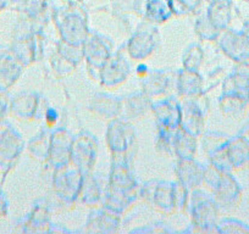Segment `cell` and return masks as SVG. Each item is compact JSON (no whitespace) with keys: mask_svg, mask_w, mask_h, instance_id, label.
Segmentation results:
<instances>
[{"mask_svg":"<svg viewBox=\"0 0 249 234\" xmlns=\"http://www.w3.org/2000/svg\"><path fill=\"white\" fill-rule=\"evenodd\" d=\"M10 50L25 68L44 59V32L38 31L32 22L20 13L13 31Z\"/></svg>","mask_w":249,"mask_h":234,"instance_id":"1","label":"cell"},{"mask_svg":"<svg viewBox=\"0 0 249 234\" xmlns=\"http://www.w3.org/2000/svg\"><path fill=\"white\" fill-rule=\"evenodd\" d=\"M105 140L110 152V165L133 167L138 154V140L132 123L117 117L107 122Z\"/></svg>","mask_w":249,"mask_h":234,"instance_id":"2","label":"cell"},{"mask_svg":"<svg viewBox=\"0 0 249 234\" xmlns=\"http://www.w3.org/2000/svg\"><path fill=\"white\" fill-rule=\"evenodd\" d=\"M52 22L59 38L72 44L82 45L89 33V16L82 4H66L53 11Z\"/></svg>","mask_w":249,"mask_h":234,"instance_id":"3","label":"cell"},{"mask_svg":"<svg viewBox=\"0 0 249 234\" xmlns=\"http://www.w3.org/2000/svg\"><path fill=\"white\" fill-rule=\"evenodd\" d=\"M83 177L85 174L71 164L54 169L52 172L53 201L48 200L50 209L54 205L66 211L75 209L82 188Z\"/></svg>","mask_w":249,"mask_h":234,"instance_id":"4","label":"cell"},{"mask_svg":"<svg viewBox=\"0 0 249 234\" xmlns=\"http://www.w3.org/2000/svg\"><path fill=\"white\" fill-rule=\"evenodd\" d=\"M187 215L190 216L191 224L184 232L217 233L216 224L220 219V210L212 193L205 192L202 188L191 190Z\"/></svg>","mask_w":249,"mask_h":234,"instance_id":"5","label":"cell"},{"mask_svg":"<svg viewBox=\"0 0 249 234\" xmlns=\"http://www.w3.org/2000/svg\"><path fill=\"white\" fill-rule=\"evenodd\" d=\"M124 47L130 59L144 61L149 59L160 47V32L158 26L143 20L124 40Z\"/></svg>","mask_w":249,"mask_h":234,"instance_id":"6","label":"cell"},{"mask_svg":"<svg viewBox=\"0 0 249 234\" xmlns=\"http://www.w3.org/2000/svg\"><path fill=\"white\" fill-rule=\"evenodd\" d=\"M26 149L22 135L6 120L0 122V172L8 176Z\"/></svg>","mask_w":249,"mask_h":234,"instance_id":"7","label":"cell"},{"mask_svg":"<svg viewBox=\"0 0 249 234\" xmlns=\"http://www.w3.org/2000/svg\"><path fill=\"white\" fill-rule=\"evenodd\" d=\"M48 101L40 93L26 90L10 98L9 116L22 122H33L43 120Z\"/></svg>","mask_w":249,"mask_h":234,"instance_id":"8","label":"cell"},{"mask_svg":"<svg viewBox=\"0 0 249 234\" xmlns=\"http://www.w3.org/2000/svg\"><path fill=\"white\" fill-rule=\"evenodd\" d=\"M98 152L99 143L97 137L89 131H81L73 135L70 164L83 174L92 173L98 161Z\"/></svg>","mask_w":249,"mask_h":234,"instance_id":"9","label":"cell"},{"mask_svg":"<svg viewBox=\"0 0 249 234\" xmlns=\"http://www.w3.org/2000/svg\"><path fill=\"white\" fill-rule=\"evenodd\" d=\"M124 43L115 49L100 68L99 84L105 89H117L124 84L131 75V66Z\"/></svg>","mask_w":249,"mask_h":234,"instance_id":"10","label":"cell"},{"mask_svg":"<svg viewBox=\"0 0 249 234\" xmlns=\"http://www.w3.org/2000/svg\"><path fill=\"white\" fill-rule=\"evenodd\" d=\"M181 101V125L186 132L199 138L205 130L208 112H209V99L208 93L198 95L192 99L179 100Z\"/></svg>","mask_w":249,"mask_h":234,"instance_id":"11","label":"cell"},{"mask_svg":"<svg viewBox=\"0 0 249 234\" xmlns=\"http://www.w3.org/2000/svg\"><path fill=\"white\" fill-rule=\"evenodd\" d=\"M177 71L172 68H153L147 77L141 80L142 92L153 100L176 97Z\"/></svg>","mask_w":249,"mask_h":234,"instance_id":"12","label":"cell"},{"mask_svg":"<svg viewBox=\"0 0 249 234\" xmlns=\"http://www.w3.org/2000/svg\"><path fill=\"white\" fill-rule=\"evenodd\" d=\"M73 134L66 127H57L52 131L50 147L45 166L50 171L60 168L70 164L71 147H72Z\"/></svg>","mask_w":249,"mask_h":234,"instance_id":"13","label":"cell"},{"mask_svg":"<svg viewBox=\"0 0 249 234\" xmlns=\"http://www.w3.org/2000/svg\"><path fill=\"white\" fill-rule=\"evenodd\" d=\"M52 209L48 199H38L28 214L16 222L15 231L22 233H49L52 228Z\"/></svg>","mask_w":249,"mask_h":234,"instance_id":"14","label":"cell"},{"mask_svg":"<svg viewBox=\"0 0 249 234\" xmlns=\"http://www.w3.org/2000/svg\"><path fill=\"white\" fill-rule=\"evenodd\" d=\"M114 50L115 43L109 35L97 30H90L82 43L83 61H86V64L102 66Z\"/></svg>","mask_w":249,"mask_h":234,"instance_id":"15","label":"cell"},{"mask_svg":"<svg viewBox=\"0 0 249 234\" xmlns=\"http://www.w3.org/2000/svg\"><path fill=\"white\" fill-rule=\"evenodd\" d=\"M152 115L157 128L176 131L181 125V101L177 97L153 100Z\"/></svg>","mask_w":249,"mask_h":234,"instance_id":"16","label":"cell"},{"mask_svg":"<svg viewBox=\"0 0 249 234\" xmlns=\"http://www.w3.org/2000/svg\"><path fill=\"white\" fill-rule=\"evenodd\" d=\"M140 182L135 176L131 166L124 165H110L105 193L107 194L135 195L138 194Z\"/></svg>","mask_w":249,"mask_h":234,"instance_id":"17","label":"cell"},{"mask_svg":"<svg viewBox=\"0 0 249 234\" xmlns=\"http://www.w3.org/2000/svg\"><path fill=\"white\" fill-rule=\"evenodd\" d=\"M122 215L112 212L103 206L90 209L86 219L85 232L87 233H117L120 231Z\"/></svg>","mask_w":249,"mask_h":234,"instance_id":"18","label":"cell"},{"mask_svg":"<svg viewBox=\"0 0 249 234\" xmlns=\"http://www.w3.org/2000/svg\"><path fill=\"white\" fill-rule=\"evenodd\" d=\"M153 99L144 92H136L122 98L121 118L130 123H137L148 114H152Z\"/></svg>","mask_w":249,"mask_h":234,"instance_id":"19","label":"cell"},{"mask_svg":"<svg viewBox=\"0 0 249 234\" xmlns=\"http://www.w3.org/2000/svg\"><path fill=\"white\" fill-rule=\"evenodd\" d=\"M87 109L98 118L109 122L121 116L122 98L107 93H95L90 98Z\"/></svg>","mask_w":249,"mask_h":234,"instance_id":"20","label":"cell"},{"mask_svg":"<svg viewBox=\"0 0 249 234\" xmlns=\"http://www.w3.org/2000/svg\"><path fill=\"white\" fill-rule=\"evenodd\" d=\"M205 165L196 159H176L174 165V173L177 182L186 185L190 190L203 187Z\"/></svg>","mask_w":249,"mask_h":234,"instance_id":"21","label":"cell"},{"mask_svg":"<svg viewBox=\"0 0 249 234\" xmlns=\"http://www.w3.org/2000/svg\"><path fill=\"white\" fill-rule=\"evenodd\" d=\"M25 67L10 48L0 47V92L8 93L22 76Z\"/></svg>","mask_w":249,"mask_h":234,"instance_id":"22","label":"cell"},{"mask_svg":"<svg viewBox=\"0 0 249 234\" xmlns=\"http://www.w3.org/2000/svg\"><path fill=\"white\" fill-rule=\"evenodd\" d=\"M216 44L219 49L226 55L227 57L234 61L243 60L247 56V49L249 48L248 39L244 34L234 32L232 30H225L220 32L216 38Z\"/></svg>","mask_w":249,"mask_h":234,"instance_id":"23","label":"cell"},{"mask_svg":"<svg viewBox=\"0 0 249 234\" xmlns=\"http://www.w3.org/2000/svg\"><path fill=\"white\" fill-rule=\"evenodd\" d=\"M204 92V77L200 72L179 68L177 71L176 97L179 100L192 99Z\"/></svg>","mask_w":249,"mask_h":234,"instance_id":"24","label":"cell"},{"mask_svg":"<svg viewBox=\"0 0 249 234\" xmlns=\"http://www.w3.org/2000/svg\"><path fill=\"white\" fill-rule=\"evenodd\" d=\"M54 9L50 0H27L18 13L28 18L38 31L44 32L45 27L52 21Z\"/></svg>","mask_w":249,"mask_h":234,"instance_id":"25","label":"cell"},{"mask_svg":"<svg viewBox=\"0 0 249 234\" xmlns=\"http://www.w3.org/2000/svg\"><path fill=\"white\" fill-rule=\"evenodd\" d=\"M152 209L165 216L176 214V200H175V182L172 181H158L153 197Z\"/></svg>","mask_w":249,"mask_h":234,"instance_id":"26","label":"cell"},{"mask_svg":"<svg viewBox=\"0 0 249 234\" xmlns=\"http://www.w3.org/2000/svg\"><path fill=\"white\" fill-rule=\"evenodd\" d=\"M104 193L105 188H103L98 177L93 172L85 174L77 205H82V206L88 207V209L102 206Z\"/></svg>","mask_w":249,"mask_h":234,"instance_id":"27","label":"cell"},{"mask_svg":"<svg viewBox=\"0 0 249 234\" xmlns=\"http://www.w3.org/2000/svg\"><path fill=\"white\" fill-rule=\"evenodd\" d=\"M199 148V138L178 127L174 132L175 159H195Z\"/></svg>","mask_w":249,"mask_h":234,"instance_id":"28","label":"cell"},{"mask_svg":"<svg viewBox=\"0 0 249 234\" xmlns=\"http://www.w3.org/2000/svg\"><path fill=\"white\" fill-rule=\"evenodd\" d=\"M174 17L170 0H147L144 16L142 20L160 26Z\"/></svg>","mask_w":249,"mask_h":234,"instance_id":"29","label":"cell"},{"mask_svg":"<svg viewBox=\"0 0 249 234\" xmlns=\"http://www.w3.org/2000/svg\"><path fill=\"white\" fill-rule=\"evenodd\" d=\"M50 135H52V131L42 127V130L35 137L31 138L30 142L27 143L26 149H27L28 155L35 161L40 162L43 165L47 162L50 147Z\"/></svg>","mask_w":249,"mask_h":234,"instance_id":"30","label":"cell"},{"mask_svg":"<svg viewBox=\"0 0 249 234\" xmlns=\"http://www.w3.org/2000/svg\"><path fill=\"white\" fill-rule=\"evenodd\" d=\"M138 202H140V197H138V194L120 195L104 193L102 206L110 210V211L116 212V214L124 216V215L127 214L128 211H131Z\"/></svg>","mask_w":249,"mask_h":234,"instance_id":"31","label":"cell"},{"mask_svg":"<svg viewBox=\"0 0 249 234\" xmlns=\"http://www.w3.org/2000/svg\"><path fill=\"white\" fill-rule=\"evenodd\" d=\"M226 150L232 168H241L249 161V144L248 140L243 137L229 139Z\"/></svg>","mask_w":249,"mask_h":234,"instance_id":"32","label":"cell"},{"mask_svg":"<svg viewBox=\"0 0 249 234\" xmlns=\"http://www.w3.org/2000/svg\"><path fill=\"white\" fill-rule=\"evenodd\" d=\"M231 9L232 4L226 3H212L205 10L210 23L216 28L219 32L227 30L231 22Z\"/></svg>","mask_w":249,"mask_h":234,"instance_id":"33","label":"cell"},{"mask_svg":"<svg viewBox=\"0 0 249 234\" xmlns=\"http://www.w3.org/2000/svg\"><path fill=\"white\" fill-rule=\"evenodd\" d=\"M204 50L202 45L198 43H192L186 48L182 54V67L186 70L200 72L203 64H204Z\"/></svg>","mask_w":249,"mask_h":234,"instance_id":"34","label":"cell"},{"mask_svg":"<svg viewBox=\"0 0 249 234\" xmlns=\"http://www.w3.org/2000/svg\"><path fill=\"white\" fill-rule=\"evenodd\" d=\"M229 139L230 138L226 134L217 132V131H204L199 137V147L202 148V151L208 157L213 151L224 147L229 142Z\"/></svg>","mask_w":249,"mask_h":234,"instance_id":"35","label":"cell"},{"mask_svg":"<svg viewBox=\"0 0 249 234\" xmlns=\"http://www.w3.org/2000/svg\"><path fill=\"white\" fill-rule=\"evenodd\" d=\"M49 65L53 73H54L57 78H65L68 77V76H71L75 72L76 68H77V65L71 63L70 60H68V59L62 56V55H60L55 49L54 51L49 55Z\"/></svg>","mask_w":249,"mask_h":234,"instance_id":"36","label":"cell"},{"mask_svg":"<svg viewBox=\"0 0 249 234\" xmlns=\"http://www.w3.org/2000/svg\"><path fill=\"white\" fill-rule=\"evenodd\" d=\"M195 33L198 39L202 42H215L220 34L219 31L210 23L205 11L200 13L196 20Z\"/></svg>","mask_w":249,"mask_h":234,"instance_id":"37","label":"cell"},{"mask_svg":"<svg viewBox=\"0 0 249 234\" xmlns=\"http://www.w3.org/2000/svg\"><path fill=\"white\" fill-rule=\"evenodd\" d=\"M174 132L175 131L160 130L157 128V137L154 140V147L158 154L162 157H175L174 155Z\"/></svg>","mask_w":249,"mask_h":234,"instance_id":"38","label":"cell"},{"mask_svg":"<svg viewBox=\"0 0 249 234\" xmlns=\"http://www.w3.org/2000/svg\"><path fill=\"white\" fill-rule=\"evenodd\" d=\"M247 95L234 94V93H222L219 99L220 110L226 116H233L239 111L241 107H243Z\"/></svg>","mask_w":249,"mask_h":234,"instance_id":"39","label":"cell"},{"mask_svg":"<svg viewBox=\"0 0 249 234\" xmlns=\"http://www.w3.org/2000/svg\"><path fill=\"white\" fill-rule=\"evenodd\" d=\"M170 4L175 17H187L199 13L203 0H170Z\"/></svg>","mask_w":249,"mask_h":234,"instance_id":"40","label":"cell"},{"mask_svg":"<svg viewBox=\"0 0 249 234\" xmlns=\"http://www.w3.org/2000/svg\"><path fill=\"white\" fill-rule=\"evenodd\" d=\"M55 50L66 57L68 60L73 63L75 65H80L83 61V51H82V45L72 44V43H68L62 39H57L55 42Z\"/></svg>","mask_w":249,"mask_h":234,"instance_id":"41","label":"cell"},{"mask_svg":"<svg viewBox=\"0 0 249 234\" xmlns=\"http://www.w3.org/2000/svg\"><path fill=\"white\" fill-rule=\"evenodd\" d=\"M147 0H112L114 10L121 14H133L137 17L143 18Z\"/></svg>","mask_w":249,"mask_h":234,"instance_id":"42","label":"cell"},{"mask_svg":"<svg viewBox=\"0 0 249 234\" xmlns=\"http://www.w3.org/2000/svg\"><path fill=\"white\" fill-rule=\"evenodd\" d=\"M191 190L182 183L175 181V200H176L177 212L187 215L188 204H190Z\"/></svg>","mask_w":249,"mask_h":234,"instance_id":"43","label":"cell"},{"mask_svg":"<svg viewBox=\"0 0 249 234\" xmlns=\"http://www.w3.org/2000/svg\"><path fill=\"white\" fill-rule=\"evenodd\" d=\"M226 144H225L224 147L216 149L215 151H213L212 154L208 156V159H209V164H212L213 166H215L216 168L221 169V171L230 172L232 169V165L231 162H230L229 155H227Z\"/></svg>","mask_w":249,"mask_h":234,"instance_id":"44","label":"cell"},{"mask_svg":"<svg viewBox=\"0 0 249 234\" xmlns=\"http://www.w3.org/2000/svg\"><path fill=\"white\" fill-rule=\"evenodd\" d=\"M217 233H241L247 232L248 228L242 222L233 218H221L216 224Z\"/></svg>","mask_w":249,"mask_h":234,"instance_id":"45","label":"cell"},{"mask_svg":"<svg viewBox=\"0 0 249 234\" xmlns=\"http://www.w3.org/2000/svg\"><path fill=\"white\" fill-rule=\"evenodd\" d=\"M158 181L159 180H150L144 182L143 184L140 185L138 189V197H140V201L144 202L148 206H152L153 197H154L155 188H157Z\"/></svg>","mask_w":249,"mask_h":234,"instance_id":"46","label":"cell"},{"mask_svg":"<svg viewBox=\"0 0 249 234\" xmlns=\"http://www.w3.org/2000/svg\"><path fill=\"white\" fill-rule=\"evenodd\" d=\"M61 120V114H60V110L57 107L54 106H48V109L45 110V114L43 116V127L48 128V130L53 131L55 128L60 127L59 122Z\"/></svg>","mask_w":249,"mask_h":234,"instance_id":"47","label":"cell"},{"mask_svg":"<svg viewBox=\"0 0 249 234\" xmlns=\"http://www.w3.org/2000/svg\"><path fill=\"white\" fill-rule=\"evenodd\" d=\"M165 232H171L169 227L162 222H153L147 226L138 227L132 231V233H165Z\"/></svg>","mask_w":249,"mask_h":234,"instance_id":"48","label":"cell"},{"mask_svg":"<svg viewBox=\"0 0 249 234\" xmlns=\"http://www.w3.org/2000/svg\"><path fill=\"white\" fill-rule=\"evenodd\" d=\"M9 105H10V97L8 93L0 92V122L9 116Z\"/></svg>","mask_w":249,"mask_h":234,"instance_id":"49","label":"cell"},{"mask_svg":"<svg viewBox=\"0 0 249 234\" xmlns=\"http://www.w3.org/2000/svg\"><path fill=\"white\" fill-rule=\"evenodd\" d=\"M9 215V200L5 192L0 188V221L6 218Z\"/></svg>","mask_w":249,"mask_h":234,"instance_id":"50","label":"cell"},{"mask_svg":"<svg viewBox=\"0 0 249 234\" xmlns=\"http://www.w3.org/2000/svg\"><path fill=\"white\" fill-rule=\"evenodd\" d=\"M100 68H102V66L93 65V64H86V71H87V75H88V77L90 78V81L99 83Z\"/></svg>","mask_w":249,"mask_h":234,"instance_id":"51","label":"cell"},{"mask_svg":"<svg viewBox=\"0 0 249 234\" xmlns=\"http://www.w3.org/2000/svg\"><path fill=\"white\" fill-rule=\"evenodd\" d=\"M150 72V68L148 67V65H145L144 63H140L137 65V67H136L135 70V73L136 76H137L140 80H143V78H145L148 76V73Z\"/></svg>","mask_w":249,"mask_h":234,"instance_id":"52","label":"cell"},{"mask_svg":"<svg viewBox=\"0 0 249 234\" xmlns=\"http://www.w3.org/2000/svg\"><path fill=\"white\" fill-rule=\"evenodd\" d=\"M49 233H56V234H62V233H71L70 229H68L66 227H64L62 224H52V228H50Z\"/></svg>","mask_w":249,"mask_h":234,"instance_id":"53","label":"cell"},{"mask_svg":"<svg viewBox=\"0 0 249 234\" xmlns=\"http://www.w3.org/2000/svg\"><path fill=\"white\" fill-rule=\"evenodd\" d=\"M26 1L27 0H10V8H13L16 11H20L26 4Z\"/></svg>","mask_w":249,"mask_h":234,"instance_id":"54","label":"cell"},{"mask_svg":"<svg viewBox=\"0 0 249 234\" xmlns=\"http://www.w3.org/2000/svg\"><path fill=\"white\" fill-rule=\"evenodd\" d=\"M10 8V0H0V13Z\"/></svg>","mask_w":249,"mask_h":234,"instance_id":"55","label":"cell"},{"mask_svg":"<svg viewBox=\"0 0 249 234\" xmlns=\"http://www.w3.org/2000/svg\"><path fill=\"white\" fill-rule=\"evenodd\" d=\"M208 4L212 3H226V4H232V0H207Z\"/></svg>","mask_w":249,"mask_h":234,"instance_id":"56","label":"cell"},{"mask_svg":"<svg viewBox=\"0 0 249 234\" xmlns=\"http://www.w3.org/2000/svg\"><path fill=\"white\" fill-rule=\"evenodd\" d=\"M66 4H82L83 0H64Z\"/></svg>","mask_w":249,"mask_h":234,"instance_id":"57","label":"cell"},{"mask_svg":"<svg viewBox=\"0 0 249 234\" xmlns=\"http://www.w3.org/2000/svg\"><path fill=\"white\" fill-rule=\"evenodd\" d=\"M247 1H249V0H247Z\"/></svg>","mask_w":249,"mask_h":234,"instance_id":"58","label":"cell"}]
</instances>
